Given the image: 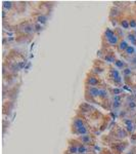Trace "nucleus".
I'll return each mask as SVG.
<instances>
[{
  "label": "nucleus",
  "instance_id": "1",
  "mask_svg": "<svg viewBox=\"0 0 136 154\" xmlns=\"http://www.w3.org/2000/svg\"><path fill=\"white\" fill-rule=\"evenodd\" d=\"M99 92H100L99 87L87 86V85L85 87V98H86L87 101L95 102V100L98 99V97H99Z\"/></svg>",
  "mask_w": 136,
  "mask_h": 154
},
{
  "label": "nucleus",
  "instance_id": "2",
  "mask_svg": "<svg viewBox=\"0 0 136 154\" xmlns=\"http://www.w3.org/2000/svg\"><path fill=\"white\" fill-rule=\"evenodd\" d=\"M85 83H86L87 86H95V87H97L98 85L101 84V80L97 75H95L94 73H91L90 75L87 76L86 80H85Z\"/></svg>",
  "mask_w": 136,
  "mask_h": 154
},
{
  "label": "nucleus",
  "instance_id": "3",
  "mask_svg": "<svg viewBox=\"0 0 136 154\" xmlns=\"http://www.w3.org/2000/svg\"><path fill=\"white\" fill-rule=\"evenodd\" d=\"M109 77L115 84H121L122 83V77L120 75V72L118 71L117 68L112 67L111 70L109 71Z\"/></svg>",
  "mask_w": 136,
  "mask_h": 154
},
{
  "label": "nucleus",
  "instance_id": "4",
  "mask_svg": "<svg viewBox=\"0 0 136 154\" xmlns=\"http://www.w3.org/2000/svg\"><path fill=\"white\" fill-rule=\"evenodd\" d=\"M87 125L86 122H85V119L81 116V115H77L73 118V121H72V131L74 130H77L79 127H82V126H85Z\"/></svg>",
  "mask_w": 136,
  "mask_h": 154
},
{
  "label": "nucleus",
  "instance_id": "5",
  "mask_svg": "<svg viewBox=\"0 0 136 154\" xmlns=\"http://www.w3.org/2000/svg\"><path fill=\"white\" fill-rule=\"evenodd\" d=\"M78 141L81 142L82 144L84 145H87V146H94V143H95V139L90 136V135H84V136H79L78 138Z\"/></svg>",
  "mask_w": 136,
  "mask_h": 154
},
{
  "label": "nucleus",
  "instance_id": "6",
  "mask_svg": "<svg viewBox=\"0 0 136 154\" xmlns=\"http://www.w3.org/2000/svg\"><path fill=\"white\" fill-rule=\"evenodd\" d=\"M128 143L127 142H120V143H114L112 145V149L115 154H121L124 152V150L127 148Z\"/></svg>",
  "mask_w": 136,
  "mask_h": 154
},
{
  "label": "nucleus",
  "instance_id": "7",
  "mask_svg": "<svg viewBox=\"0 0 136 154\" xmlns=\"http://www.w3.org/2000/svg\"><path fill=\"white\" fill-rule=\"evenodd\" d=\"M128 135H129V134L127 133V131H126L125 129H121V127L117 129V130L114 132L115 139H117V140H123V139L127 138Z\"/></svg>",
  "mask_w": 136,
  "mask_h": 154
},
{
  "label": "nucleus",
  "instance_id": "8",
  "mask_svg": "<svg viewBox=\"0 0 136 154\" xmlns=\"http://www.w3.org/2000/svg\"><path fill=\"white\" fill-rule=\"evenodd\" d=\"M90 151H91V149L89 146L84 145L78 141V154H89Z\"/></svg>",
  "mask_w": 136,
  "mask_h": 154
},
{
  "label": "nucleus",
  "instance_id": "9",
  "mask_svg": "<svg viewBox=\"0 0 136 154\" xmlns=\"http://www.w3.org/2000/svg\"><path fill=\"white\" fill-rule=\"evenodd\" d=\"M115 35H116V31H114V30H112V29H110V28H106L105 31H104V33H103L102 40H103V41L109 40L110 38H112V37L115 36Z\"/></svg>",
  "mask_w": 136,
  "mask_h": 154
},
{
  "label": "nucleus",
  "instance_id": "10",
  "mask_svg": "<svg viewBox=\"0 0 136 154\" xmlns=\"http://www.w3.org/2000/svg\"><path fill=\"white\" fill-rule=\"evenodd\" d=\"M119 25H120V27H121L122 29L128 30V29L130 28V21H129V19H127V18H122V19H120V21H119Z\"/></svg>",
  "mask_w": 136,
  "mask_h": 154
},
{
  "label": "nucleus",
  "instance_id": "11",
  "mask_svg": "<svg viewBox=\"0 0 136 154\" xmlns=\"http://www.w3.org/2000/svg\"><path fill=\"white\" fill-rule=\"evenodd\" d=\"M128 46H129V44H128V42L126 41V40H124V39H122L121 41H120V43L118 44V50L120 52V53H122V55H123V53H125V50L128 48Z\"/></svg>",
  "mask_w": 136,
  "mask_h": 154
},
{
  "label": "nucleus",
  "instance_id": "12",
  "mask_svg": "<svg viewBox=\"0 0 136 154\" xmlns=\"http://www.w3.org/2000/svg\"><path fill=\"white\" fill-rule=\"evenodd\" d=\"M103 60L108 63H115L116 62V56L113 52H111L109 54L105 53V55H103Z\"/></svg>",
  "mask_w": 136,
  "mask_h": 154
},
{
  "label": "nucleus",
  "instance_id": "13",
  "mask_svg": "<svg viewBox=\"0 0 136 154\" xmlns=\"http://www.w3.org/2000/svg\"><path fill=\"white\" fill-rule=\"evenodd\" d=\"M125 57H133L134 55H135V46H133V45H129L128 46V48L125 50V53L123 54Z\"/></svg>",
  "mask_w": 136,
  "mask_h": 154
},
{
  "label": "nucleus",
  "instance_id": "14",
  "mask_svg": "<svg viewBox=\"0 0 136 154\" xmlns=\"http://www.w3.org/2000/svg\"><path fill=\"white\" fill-rule=\"evenodd\" d=\"M69 154H78V141L76 144H70L68 148Z\"/></svg>",
  "mask_w": 136,
  "mask_h": 154
},
{
  "label": "nucleus",
  "instance_id": "15",
  "mask_svg": "<svg viewBox=\"0 0 136 154\" xmlns=\"http://www.w3.org/2000/svg\"><path fill=\"white\" fill-rule=\"evenodd\" d=\"M127 66H128V65H127V63H125L124 61L116 60V62H115V67H116L117 69H122V70H124V69L128 68Z\"/></svg>",
  "mask_w": 136,
  "mask_h": 154
},
{
  "label": "nucleus",
  "instance_id": "16",
  "mask_svg": "<svg viewBox=\"0 0 136 154\" xmlns=\"http://www.w3.org/2000/svg\"><path fill=\"white\" fill-rule=\"evenodd\" d=\"M109 98V90L105 88H100V92H99V97L98 99L100 101H104Z\"/></svg>",
  "mask_w": 136,
  "mask_h": 154
},
{
  "label": "nucleus",
  "instance_id": "17",
  "mask_svg": "<svg viewBox=\"0 0 136 154\" xmlns=\"http://www.w3.org/2000/svg\"><path fill=\"white\" fill-rule=\"evenodd\" d=\"M36 21H37V23H38V24H40V25L46 24V22H47V16H46L45 14H43V13H40V14H38V15H37Z\"/></svg>",
  "mask_w": 136,
  "mask_h": 154
},
{
  "label": "nucleus",
  "instance_id": "18",
  "mask_svg": "<svg viewBox=\"0 0 136 154\" xmlns=\"http://www.w3.org/2000/svg\"><path fill=\"white\" fill-rule=\"evenodd\" d=\"M14 6V2L12 1H3V9L4 10H11Z\"/></svg>",
  "mask_w": 136,
  "mask_h": 154
},
{
  "label": "nucleus",
  "instance_id": "19",
  "mask_svg": "<svg viewBox=\"0 0 136 154\" xmlns=\"http://www.w3.org/2000/svg\"><path fill=\"white\" fill-rule=\"evenodd\" d=\"M127 39L131 42V45L136 46V36L134 35V33H133V32H131V33H128V34H127Z\"/></svg>",
  "mask_w": 136,
  "mask_h": 154
},
{
  "label": "nucleus",
  "instance_id": "20",
  "mask_svg": "<svg viewBox=\"0 0 136 154\" xmlns=\"http://www.w3.org/2000/svg\"><path fill=\"white\" fill-rule=\"evenodd\" d=\"M123 123L125 124V126L131 125V124H133V119H131V118H126V119L123 120Z\"/></svg>",
  "mask_w": 136,
  "mask_h": 154
},
{
  "label": "nucleus",
  "instance_id": "21",
  "mask_svg": "<svg viewBox=\"0 0 136 154\" xmlns=\"http://www.w3.org/2000/svg\"><path fill=\"white\" fill-rule=\"evenodd\" d=\"M124 129H125V130L127 131V133H128V134H132V133L134 132V124H131V125L125 126Z\"/></svg>",
  "mask_w": 136,
  "mask_h": 154
},
{
  "label": "nucleus",
  "instance_id": "22",
  "mask_svg": "<svg viewBox=\"0 0 136 154\" xmlns=\"http://www.w3.org/2000/svg\"><path fill=\"white\" fill-rule=\"evenodd\" d=\"M127 106H128V108H129L130 110H133V109L136 108V103L134 101H130V102L127 103Z\"/></svg>",
  "mask_w": 136,
  "mask_h": 154
},
{
  "label": "nucleus",
  "instance_id": "23",
  "mask_svg": "<svg viewBox=\"0 0 136 154\" xmlns=\"http://www.w3.org/2000/svg\"><path fill=\"white\" fill-rule=\"evenodd\" d=\"M130 21V28H136V19L132 18V19H129Z\"/></svg>",
  "mask_w": 136,
  "mask_h": 154
},
{
  "label": "nucleus",
  "instance_id": "24",
  "mask_svg": "<svg viewBox=\"0 0 136 154\" xmlns=\"http://www.w3.org/2000/svg\"><path fill=\"white\" fill-rule=\"evenodd\" d=\"M34 28H35V31H38V32L40 30H42V27L40 24H34Z\"/></svg>",
  "mask_w": 136,
  "mask_h": 154
},
{
  "label": "nucleus",
  "instance_id": "25",
  "mask_svg": "<svg viewBox=\"0 0 136 154\" xmlns=\"http://www.w3.org/2000/svg\"><path fill=\"white\" fill-rule=\"evenodd\" d=\"M126 154H136V148H133L132 150L129 151V153H126Z\"/></svg>",
  "mask_w": 136,
  "mask_h": 154
},
{
  "label": "nucleus",
  "instance_id": "26",
  "mask_svg": "<svg viewBox=\"0 0 136 154\" xmlns=\"http://www.w3.org/2000/svg\"><path fill=\"white\" fill-rule=\"evenodd\" d=\"M133 33H134V35H135V36H136V29H135V30H134V31H133Z\"/></svg>",
  "mask_w": 136,
  "mask_h": 154
}]
</instances>
